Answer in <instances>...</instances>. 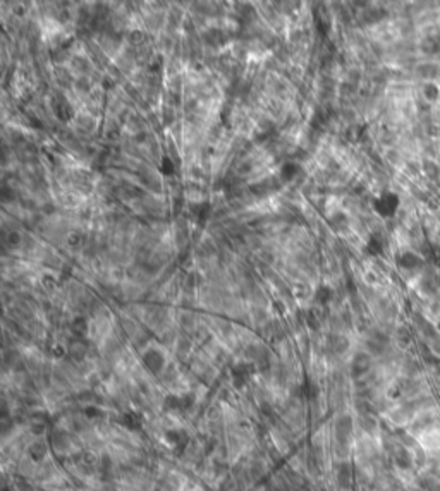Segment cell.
I'll return each instance as SVG.
<instances>
[{
  "label": "cell",
  "instance_id": "obj_1",
  "mask_svg": "<svg viewBox=\"0 0 440 491\" xmlns=\"http://www.w3.org/2000/svg\"><path fill=\"white\" fill-rule=\"evenodd\" d=\"M371 363H373V356L368 352H358L352 357L351 363V373L354 378H361L371 371Z\"/></svg>",
  "mask_w": 440,
  "mask_h": 491
},
{
  "label": "cell",
  "instance_id": "obj_2",
  "mask_svg": "<svg viewBox=\"0 0 440 491\" xmlns=\"http://www.w3.org/2000/svg\"><path fill=\"white\" fill-rule=\"evenodd\" d=\"M414 76L421 81H434V79L440 78V66L435 62L418 64L416 69H414Z\"/></svg>",
  "mask_w": 440,
  "mask_h": 491
},
{
  "label": "cell",
  "instance_id": "obj_3",
  "mask_svg": "<svg viewBox=\"0 0 440 491\" xmlns=\"http://www.w3.org/2000/svg\"><path fill=\"white\" fill-rule=\"evenodd\" d=\"M397 205H399L397 196H394V194H384L380 200H377L375 208H377V211L380 213L382 216H392L396 213Z\"/></svg>",
  "mask_w": 440,
  "mask_h": 491
},
{
  "label": "cell",
  "instance_id": "obj_4",
  "mask_svg": "<svg viewBox=\"0 0 440 491\" xmlns=\"http://www.w3.org/2000/svg\"><path fill=\"white\" fill-rule=\"evenodd\" d=\"M143 361H145L146 368L151 373H160L165 368V359L158 351H148L145 354V357H143Z\"/></svg>",
  "mask_w": 440,
  "mask_h": 491
},
{
  "label": "cell",
  "instance_id": "obj_5",
  "mask_svg": "<svg viewBox=\"0 0 440 491\" xmlns=\"http://www.w3.org/2000/svg\"><path fill=\"white\" fill-rule=\"evenodd\" d=\"M210 211H212V206H210V203H207V201L191 205V215H193V218L196 220L198 225H203V223L207 222L208 216H210Z\"/></svg>",
  "mask_w": 440,
  "mask_h": 491
},
{
  "label": "cell",
  "instance_id": "obj_6",
  "mask_svg": "<svg viewBox=\"0 0 440 491\" xmlns=\"http://www.w3.org/2000/svg\"><path fill=\"white\" fill-rule=\"evenodd\" d=\"M421 265H423L421 258L413 251H406L399 256V266L404 270H418Z\"/></svg>",
  "mask_w": 440,
  "mask_h": 491
},
{
  "label": "cell",
  "instance_id": "obj_7",
  "mask_svg": "<svg viewBox=\"0 0 440 491\" xmlns=\"http://www.w3.org/2000/svg\"><path fill=\"white\" fill-rule=\"evenodd\" d=\"M299 172H301V167H299L298 164L287 162V164H284L282 168H280V179H282L284 182H289V180H293Z\"/></svg>",
  "mask_w": 440,
  "mask_h": 491
},
{
  "label": "cell",
  "instance_id": "obj_8",
  "mask_svg": "<svg viewBox=\"0 0 440 491\" xmlns=\"http://www.w3.org/2000/svg\"><path fill=\"white\" fill-rule=\"evenodd\" d=\"M385 16H387V12H385L384 9H380V7H371V9L365 10L363 19H365V23H368V24H375V23H380Z\"/></svg>",
  "mask_w": 440,
  "mask_h": 491
},
{
  "label": "cell",
  "instance_id": "obj_9",
  "mask_svg": "<svg viewBox=\"0 0 440 491\" xmlns=\"http://www.w3.org/2000/svg\"><path fill=\"white\" fill-rule=\"evenodd\" d=\"M275 189H279V182H277L275 179L263 180L262 184H257V186L251 187V191L260 194V196H263V194H266V193H272V191H275Z\"/></svg>",
  "mask_w": 440,
  "mask_h": 491
},
{
  "label": "cell",
  "instance_id": "obj_10",
  "mask_svg": "<svg viewBox=\"0 0 440 491\" xmlns=\"http://www.w3.org/2000/svg\"><path fill=\"white\" fill-rule=\"evenodd\" d=\"M423 172L427 174V177L430 180H440V167H439V164L437 162H434V160H425L423 162Z\"/></svg>",
  "mask_w": 440,
  "mask_h": 491
},
{
  "label": "cell",
  "instance_id": "obj_11",
  "mask_svg": "<svg viewBox=\"0 0 440 491\" xmlns=\"http://www.w3.org/2000/svg\"><path fill=\"white\" fill-rule=\"evenodd\" d=\"M396 338H397V344L402 345V347H407V345L413 342V333L407 327H399L396 330Z\"/></svg>",
  "mask_w": 440,
  "mask_h": 491
},
{
  "label": "cell",
  "instance_id": "obj_12",
  "mask_svg": "<svg viewBox=\"0 0 440 491\" xmlns=\"http://www.w3.org/2000/svg\"><path fill=\"white\" fill-rule=\"evenodd\" d=\"M55 114H57V117L60 119V121H71L73 119V115H74V110H73V107L69 105V103H59V105H55Z\"/></svg>",
  "mask_w": 440,
  "mask_h": 491
},
{
  "label": "cell",
  "instance_id": "obj_13",
  "mask_svg": "<svg viewBox=\"0 0 440 491\" xmlns=\"http://www.w3.org/2000/svg\"><path fill=\"white\" fill-rule=\"evenodd\" d=\"M349 349V340L346 337H342V335H337V337H334V340H332V351H334L335 354H344L346 351Z\"/></svg>",
  "mask_w": 440,
  "mask_h": 491
},
{
  "label": "cell",
  "instance_id": "obj_14",
  "mask_svg": "<svg viewBox=\"0 0 440 491\" xmlns=\"http://www.w3.org/2000/svg\"><path fill=\"white\" fill-rule=\"evenodd\" d=\"M85 352H86V347L83 345V342H79V340H76L71 344V347H69V354H71V357L76 361H83V357H85Z\"/></svg>",
  "mask_w": 440,
  "mask_h": 491
},
{
  "label": "cell",
  "instance_id": "obj_15",
  "mask_svg": "<svg viewBox=\"0 0 440 491\" xmlns=\"http://www.w3.org/2000/svg\"><path fill=\"white\" fill-rule=\"evenodd\" d=\"M425 98H427L428 102H437L440 98L439 86L434 84V82H427V84H425Z\"/></svg>",
  "mask_w": 440,
  "mask_h": 491
},
{
  "label": "cell",
  "instance_id": "obj_16",
  "mask_svg": "<svg viewBox=\"0 0 440 491\" xmlns=\"http://www.w3.org/2000/svg\"><path fill=\"white\" fill-rule=\"evenodd\" d=\"M315 299H316V302L318 304H327V302L332 299V290L329 287H325V285H322V287L316 290V294H315Z\"/></svg>",
  "mask_w": 440,
  "mask_h": 491
},
{
  "label": "cell",
  "instance_id": "obj_17",
  "mask_svg": "<svg viewBox=\"0 0 440 491\" xmlns=\"http://www.w3.org/2000/svg\"><path fill=\"white\" fill-rule=\"evenodd\" d=\"M329 223L332 225V229L334 230H342L346 225H348V218H346L342 213H335V215L329 220Z\"/></svg>",
  "mask_w": 440,
  "mask_h": 491
},
{
  "label": "cell",
  "instance_id": "obj_18",
  "mask_svg": "<svg viewBox=\"0 0 440 491\" xmlns=\"http://www.w3.org/2000/svg\"><path fill=\"white\" fill-rule=\"evenodd\" d=\"M366 251L370 252L371 256L380 254V252H382V243L375 236L370 237V241H368V244H366Z\"/></svg>",
  "mask_w": 440,
  "mask_h": 491
},
{
  "label": "cell",
  "instance_id": "obj_19",
  "mask_svg": "<svg viewBox=\"0 0 440 491\" xmlns=\"http://www.w3.org/2000/svg\"><path fill=\"white\" fill-rule=\"evenodd\" d=\"M162 172H164L165 175H172V174H174V164H172L171 158L164 157V160H162Z\"/></svg>",
  "mask_w": 440,
  "mask_h": 491
},
{
  "label": "cell",
  "instance_id": "obj_20",
  "mask_svg": "<svg viewBox=\"0 0 440 491\" xmlns=\"http://www.w3.org/2000/svg\"><path fill=\"white\" fill-rule=\"evenodd\" d=\"M220 36H222V33H220L219 30H212V31H208V35H205V40H208L212 45H215V43L220 41Z\"/></svg>",
  "mask_w": 440,
  "mask_h": 491
},
{
  "label": "cell",
  "instance_id": "obj_21",
  "mask_svg": "<svg viewBox=\"0 0 440 491\" xmlns=\"http://www.w3.org/2000/svg\"><path fill=\"white\" fill-rule=\"evenodd\" d=\"M129 41L134 43V45L136 43H138V45L139 43H143L145 41V35H143V31H132L131 36H129Z\"/></svg>",
  "mask_w": 440,
  "mask_h": 491
},
{
  "label": "cell",
  "instance_id": "obj_22",
  "mask_svg": "<svg viewBox=\"0 0 440 491\" xmlns=\"http://www.w3.org/2000/svg\"><path fill=\"white\" fill-rule=\"evenodd\" d=\"M7 243H9L10 246H17L21 243V234L19 232H9V236H7Z\"/></svg>",
  "mask_w": 440,
  "mask_h": 491
},
{
  "label": "cell",
  "instance_id": "obj_23",
  "mask_svg": "<svg viewBox=\"0 0 440 491\" xmlns=\"http://www.w3.org/2000/svg\"><path fill=\"white\" fill-rule=\"evenodd\" d=\"M437 385H439V388H440V374H439V380H437Z\"/></svg>",
  "mask_w": 440,
  "mask_h": 491
}]
</instances>
